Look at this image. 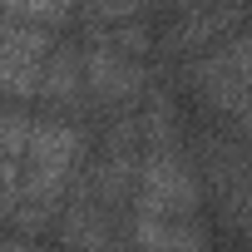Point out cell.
<instances>
[{
    "mask_svg": "<svg viewBox=\"0 0 252 252\" xmlns=\"http://www.w3.org/2000/svg\"><path fill=\"white\" fill-rule=\"evenodd\" d=\"M139 252H203L208 227L198 218H134Z\"/></svg>",
    "mask_w": 252,
    "mask_h": 252,
    "instance_id": "cell-7",
    "label": "cell"
},
{
    "mask_svg": "<svg viewBox=\"0 0 252 252\" xmlns=\"http://www.w3.org/2000/svg\"><path fill=\"white\" fill-rule=\"evenodd\" d=\"M198 173L183 154V144L139 149L134 173V218H198Z\"/></svg>",
    "mask_w": 252,
    "mask_h": 252,
    "instance_id": "cell-2",
    "label": "cell"
},
{
    "mask_svg": "<svg viewBox=\"0 0 252 252\" xmlns=\"http://www.w3.org/2000/svg\"><path fill=\"white\" fill-rule=\"evenodd\" d=\"M84 158H89L84 124L35 119V134H30V149L20 163V203H35V208L60 218V208L69 203V183L79 178Z\"/></svg>",
    "mask_w": 252,
    "mask_h": 252,
    "instance_id": "cell-1",
    "label": "cell"
},
{
    "mask_svg": "<svg viewBox=\"0 0 252 252\" xmlns=\"http://www.w3.org/2000/svg\"><path fill=\"white\" fill-rule=\"evenodd\" d=\"M60 35L20 25L10 10H0V94L10 104H30L40 99V74H45V55L55 50Z\"/></svg>",
    "mask_w": 252,
    "mask_h": 252,
    "instance_id": "cell-3",
    "label": "cell"
},
{
    "mask_svg": "<svg viewBox=\"0 0 252 252\" xmlns=\"http://www.w3.org/2000/svg\"><path fill=\"white\" fill-rule=\"evenodd\" d=\"M0 252H40L35 242H0Z\"/></svg>",
    "mask_w": 252,
    "mask_h": 252,
    "instance_id": "cell-9",
    "label": "cell"
},
{
    "mask_svg": "<svg viewBox=\"0 0 252 252\" xmlns=\"http://www.w3.org/2000/svg\"><path fill=\"white\" fill-rule=\"evenodd\" d=\"M40 99L50 109H79L84 94V50L69 40H55V50L45 55V74H40Z\"/></svg>",
    "mask_w": 252,
    "mask_h": 252,
    "instance_id": "cell-5",
    "label": "cell"
},
{
    "mask_svg": "<svg viewBox=\"0 0 252 252\" xmlns=\"http://www.w3.org/2000/svg\"><path fill=\"white\" fill-rule=\"evenodd\" d=\"M60 232H64V242H74L84 252H114V208H104L94 198H69L60 208Z\"/></svg>",
    "mask_w": 252,
    "mask_h": 252,
    "instance_id": "cell-6",
    "label": "cell"
},
{
    "mask_svg": "<svg viewBox=\"0 0 252 252\" xmlns=\"http://www.w3.org/2000/svg\"><path fill=\"white\" fill-rule=\"evenodd\" d=\"M144 89H149L144 60H129V55H119L114 45H99V40L84 45V94L94 104H129Z\"/></svg>",
    "mask_w": 252,
    "mask_h": 252,
    "instance_id": "cell-4",
    "label": "cell"
},
{
    "mask_svg": "<svg viewBox=\"0 0 252 252\" xmlns=\"http://www.w3.org/2000/svg\"><path fill=\"white\" fill-rule=\"evenodd\" d=\"M237 25H242L237 10H188V15L173 25L168 45H173V50H193V45H203V40H227Z\"/></svg>",
    "mask_w": 252,
    "mask_h": 252,
    "instance_id": "cell-8",
    "label": "cell"
}]
</instances>
